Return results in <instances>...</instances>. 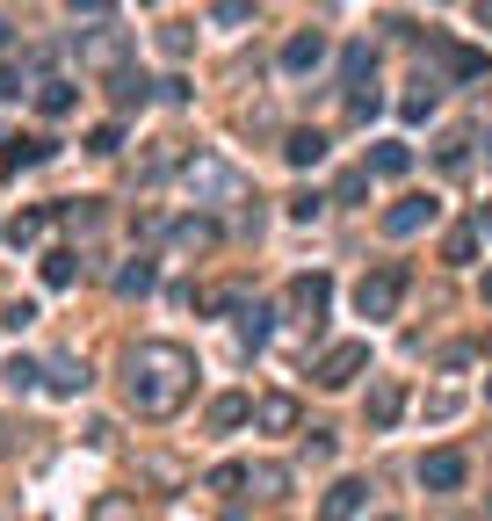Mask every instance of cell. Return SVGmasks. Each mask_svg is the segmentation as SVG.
I'll return each mask as SVG.
<instances>
[{"label":"cell","mask_w":492,"mask_h":521,"mask_svg":"<svg viewBox=\"0 0 492 521\" xmlns=\"http://www.w3.org/2000/svg\"><path fill=\"white\" fill-rule=\"evenodd\" d=\"M326 304H333V283H326L319 268L290 283V312H297V319H312V326H319V319H326Z\"/></svg>","instance_id":"cell-9"},{"label":"cell","mask_w":492,"mask_h":521,"mask_svg":"<svg viewBox=\"0 0 492 521\" xmlns=\"http://www.w3.org/2000/svg\"><path fill=\"white\" fill-rule=\"evenodd\" d=\"M152 283H160V268H152V261H131V268L116 275V290H123V297H145Z\"/></svg>","instance_id":"cell-24"},{"label":"cell","mask_w":492,"mask_h":521,"mask_svg":"<svg viewBox=\"0 0 492 521\" xmlns=\"http://www.w3.org/2000/svg\"><path fill=\"white\" fill-rule=\"evenodd\" d=\"M123 58V37L116 29H95V37H87V66H116Z\"/></svg>","instance_id":"cell-25"},{"label":"cell","mask_w":492,"mask_h":521,"mask_svg":"<svg viewBox=\"0 0 492 521\" xmlns=\"http://www.w3.org/2000/svg\"><path fill=\"white\" fill-rule=\"evenodd\" d=\"M362 370H369V341H333V348L319 355V370H312V377H319L326 391H348Z\"/></svg>","instance_id":"cell-3"},{"label":"cell","mask_w":492,"mask_h":521,"mask_svg":"<svg viewBox=\"0 0 492 521\" xmlns=\"http://www.w3.org/2000/svg\"><path fill=\"white\" fill-rule=\"evenodd\" d=\"M210 22H218V29H246L254 8H246V0H218V15H210Z\"/></svg>","instance_id":"cell-29"},{"label":"cell","mask_w":492,"mask_h":521,"mask_svg":"<svg viewBox=\"0 0 492 521\" xmlns=\"http://www.w3.org/2000/svg\"><path fill=\"white\" fill-rule=\"evenodd\" d=\"M478 239H485V225H456V232L442 239V261H471V254H478Z\"/></svg>","instance_id":"cell-23"},{"label":"cell","mask_w":492,"mask_h":521,"mask_svg":"<svg viewBox=\"0 0 492 521\" xmlns=\"http://www.w3.org/2000/svg\"><path fill=\"white\" fill-rule=\"evenodd\" d=\"M44 283H51V290H73V283H80V254H66V247L44 254Z\"/></svg>","instance_id":"cell-18"},{"label":"cell","mask_w":492,"mask_h":521,"mask_svg":"<svg viewBox=\"0 0 492 521\" xmlns=\"http://www.w3.org/2000/svg\"><path fill=\"white\" fill-rule=\"evenodd\" d=\"M44 377H51V391H58V398H80V391H87V362H73V355H66V362H51Z\"/></svg>","instance_id":"cell-17"},{"label":"cell","mask_w":492,"mask_h":521,"mask_svg":"<svg viewBox=\"0 0 492 521\" xmlns=\"http://www.w3.org/2000/svg\"><path fill=\"white\" fill-rule=\"evenodd\" d=\"M44 160H51V138H37V131L0 138V174H22V167H44Z\"/></svg>","instance_id":"cell-8"},{"label":"cell","mask_w":492,"mask_h":521,"mask_svg":"<svg viewBox=\"0 0 492 521\" xmlns=\"http://www.w3.org/2000/svg\"><path fill=\"white\" fill-rule=\"evenodd\" d=\"M246 485H254L261 500H283V493H290V471H283V464H246Z\"/></svg>","instance_id":"cell-15"},{"label":"cell","mask_w":492,"mask_h":521,"mask_svg":"<svg viewBox=\"0 0 492 521\" xmlns=\"http://www.w3.org/2000/svg\"><path fill=\"white\" fill-rule=\"evenodd\" d=\"M297 420H304V406L290 391H268V398H254V427L261 435H297Z\"/></svg>","instance_id":"cell-7"},{"label":"cell","mask_w":492,"mask_h":521,"mask_svg":"<svg viewBox=\"0 0 492 521\" xmlns=\"http://www.w3.org/2000/svg\"><path fill=\"white\" fill-rule=\"evenodd\" d=\"M37 232H44V210H22V218H8V239H15V247H29Z\"/></svg>","instance_id":"cell-27"},{"label":"cell","mask_w":492,"mask_h":521,"mask_svg":"<svg viewBox=\"0 0 492 521\" xmlns=\"http://www.w3.org/2000/svg\"><path fill=\"white\" fill-rule=\"evenodd\" d=\"M22 95V73H8V66H0V102H15Z\"/></svg>","instance_id":"cell-37"},{"label":"cell","mask_w":492,"mask_h":521,"mask_svg":"<svg viewBox=\"0 0 492 521\" xmlns=\"http://www.w3.org/2000/svg\"><path fill=\"white\" fill-rule=\"evenodd\" d=\"M66 8H73V15H109L116 0H66Z\"/></svg>","instance_id":"cell-36"},{"label":"cell","mask_w":492,"mask_h":521,"mask_svg":"<svg viewBox=\"0 0 492 521\" xmlns=\"http://www.w3.org/2000/svg\"><path fill=\"white\" fill-rule=\"evenodd\" d=\"M73 102H80L73 80H37V109H44V116H73Z\"/></svg>","instance_id":"cell-16"},{"label":"cell","mask_w":492,"mask_h":521,"mask_svg":"<svg viewBox=\"0 0 492 521\" xmlns=\"http://www.w3.org/2000/svg\"><path fill=\"white\" fill-rule=\"evenodd\" d=\"M189 196H196V203H239L246 181H239L225 160H196V167H189Z\"/></svg>","instance_id":"cell-4"},{"label":"cell","mask_w":492,"mask_h":521,"mask_svg":"<svg viewBox=\"0 0 492 521\" xmlns=\"http://www.w3.org/2000/svg\"><path fill=\"white\" fill-rule=\"evenodd\" d=\"M398 413H406V384H391V377H384V384H369V406H362V420H369V427H391Z\"/></svg>","instance_id":"cell-10"},{"label":"cell","mask_w":492,"mask_h":521,"mask_svg":"<svg viewBox=\"0 0 492 521\" xmlns=\"http://www.w3.org/2000/svg\"><path fill=\"white\" fill-rule=\"evenodd\" d=\"M109 95L131 109V102H145V95H152V80H145V73H116V80H109Z\"/></svg>","instance_id":"cell-26"},{"label":"cell","mask_w":492,"mask_h":521,"mask_svg":"<svg viewBox=\"0 0 492 521\" xmlns=\"http://www.w3.org/2000/svg\"><path fill=\"white\" fill-rule=\"evenodd\" d=\"M246 420H254V398H239V391L210 398V427H246Z\"/></svg>","instance_id":"cell-14"},{"label":"cell","mask_w":492,"mask_h":521,"mask_svg":"<svg viewBox=\"0 0 492 521\" xmlns=\"http://www.w3.org/2000/svg\"><path fill=\"white\" fill-rule=\"evenodd\" d=\"M449 66L464 73V80H478V73H485V51H471V44H464V51H449Z\"/></svg>","instance_id":"cell-33"},{"label":"cell","mask_w":492,"mask_h":521,"mask_svg":"<svg viewBox=\"0 0 492 521\" xmlns=\"http://www.w3.org/2000/svg\"><path fill=\"white\" fill-rule=\"evenodd\" d=\"M210 239H218V225H203V218H181V225H174V247H181V254H203Z\"/></svg>","instance_id":"cell-22"},{"label":"cell","mask_w":492,"mask_h":521,"mask_svg":"<svg viewBox=\"0 0 492 521\" xmlns=\"http://www.w3.org/2000/svg\"><path fill=\"white\" fill-rule=\"evenodd\" d=\"M123 391H131L138 420H174L196 391V355L181 341H138L123 355Z\"/></svg>","instance_id":"cell-1"},{"label":"cell","mask_w":492,"mask_h":521,"mask_svg":"<svg viewBox=\"0 0 492 521\" xmlns=\"http://www.w3.org/2000/svg\"><path fill=\"white\" fill-rule=\"evenodd\" d=\"M464 478H471V464H464L456 449H427V456H420V485H427V493H456Z\"/></svg>","instance_id":"cell-6"},{"label":"cell","mask_w":492,"mask_h":521,"mask_svg":"<svg viewBox=\"0 0 492 521\" xmlns=\"http://www.w3.org/2000/svg\"><path fill=\"white\" fill-rule=\"evenodd\" d=\"M283 160H290V167H319V160H326V131H290V138H283Z\"/></svg>","instance_id":"cell-13"},{"label":"cell","mask_w":492,"mask_h":521,"mask_svg":"<svg viewBox=\"0 0 492 521\" xmlns=\"http://www.w3.org/2000/svg\"><path fill=\"white\" fill-rule=\"evenodd\" d=\"M485 160H492V138H485Z\"/></svg>","instance_id":"cell-41"},{"label":"cell","mask_w":492,"mask_h":521,"mask_svg":"<svg viewBox=\"0 0 492 521\" xmlns=\"http://www.w3.org/2000/svg\"><path fill=\"white\" fill-rule=\"evenodd\" d=\"M355 196H369V167H355V174H341V203H355Z\"/></svg>","instance_id":"cell-35"},{"label":"cell","mask_w":492,"mask_h":521,"mask_svg":"<svg viewBox=\"0 0 492 521\" xmlns=\"http://www.w3.org/2000/svg\"><path fill=\"white\" fill-rule=\"evenodd\" d=\"M478 225H485V232H492V203H485V210H478Z\"/></svg>","instance_id":"cell-38"},{"label":"cell","mask_w":492,"mask_h":521,"mask_svg":"<svg viewBox=\"0 0 492 521\" xmlns=\"http://www.w3.org/2000/svg\"><path fill=\"white\" fill-rule=\"evenodd\" d=\"M435 218H442L435 196H398V203L384 210V232H391V239H413V232H427Z\"/></svg>","instance_id":"cell-5"},{"label":"cell","mask_w":492,"mask_h":521,"mask_svg":"<svg viewBox=\"0 0 492 521\" xmlns=\"http://www.w3.org/2000/svg\"><path fill=\"white\" fill-rule=\"evenodd\" d=\"M203 485H210V493H239V485H246V464H218Z\"/></svg>","instance_id":"cell-28"},{"label":"cell","mask_w":492,"mask_h":521,"mask_svg":"<svg viewBox=\"0 0 492 521\" xmlns=\"http://www.w3.org/2000/svg\"><path fill=\"white\" fill-rule=\"evenodd\" d=\"M398 297H406V268H377V275H362V283H355V312L362 319H391Z\"/></svg>","instance_id":"cell-2"},{"label":"cell","mask_w":492,"mask_h":521,"mask_svg":"<svg viewBox=\"0 0 492 521\" xmlns=\"http://www.w3.org/2000/svg\"><path fill=\"white\" fill-rule=\"evenodd\" d=\"M406 167H413V152H406V145H377V152H369V174H384V181H398Z\"/></svg>","instance_id":"cell-19"},{"label":"cell","mask_w":492,"mask_h":521,"mask_svg":"<svg viewBox=\"0 0 492 521\" xmlns=\"http://www.w3.org/2000/svg\"><path fill=\"white\" fill-rule=\"evenodd\" d=\"M485 398H492V384H485Z\"/></svg>","instance_id":"cell-42"},{"label":"cell","mask_w":492,"mask_h":521,"mask_svg":"<svg viewBox=\"0 0 492 521\" xmlns=\"http://www.w3.org/2000/svg\"><path fill=\"white\" fill-rule=\"evenodd\" d=\"M398 116H406V124H427V116H435V80H413V95L398 102Z\"/></svg>","instance_id":"cell-21"},{"label":"cell","mask_w":492,"mask_h":521,"mask_svg":"<svg viewBox=\"0 0 492 521\" xmlns=\"http://www.w3.org/2000/svg\"><path fill=\"white\" fill-rule=\"evenodd\" d=\"M326 514H369V478H341V485H333V493H326Z\"/></svg>","instance_id":"cell-12"},{"label":"cell","mask_w":492,"mask_h":521,"mask_svg":"<svg viewBox=\"0 0 492 521\" xmlns=\"http://www.w3.org/2000/svg\"><path fill=\"white\" fill-rule=\"evenodd\" d=\"M456 413H464V398H456V391H435V398H427V420H456Z\"/></svg>","instance_id":"cell-32"},{"label":"cell","mask_w":492,"mask_h":521,"mask_svg":"<svg viewBox=\"0 0 492 521\" xmlns=\"http://www.w3.org/2000/svg\"><path fill=\"white\" fill-rule=\"evenodd\" d=\"M319 58H326V37H319V29H297V37L283 44V73H312Z\"/></svg>","instance_id":"cell-11"},{"label":"cell","mask_w":492,"mask_h":521,"mask_svg":"<svg viewBox=\"0 0 492 521\" xmlns=\"http://www.w3.org/2000/svg\"><path fill=\"white\" fill-rule=\"evenodd\" d=\"M0 51H8V22H0Z\"/></svg>","instance_id":"cell-40"},{"label":"cell","mask_w":492,"mask_h":521,"mask_svg":"<svg viewBox=\"0 0 492 521\" xmlns=\"http://www.w3.org/2000/svg\"><path fill=\"white\" fill-rule=\"evenodd\" d=\"M369 66H377V51H369V44H348V80H362Z\"/></svg>","instance_id":"cell-34"},{"label":"cell","mask_w":492,"mask_h":521,"mask_svg":"<svg viewBox=\"0 0 492 521\" xmlns=\"http://www.w3.org/2000/svg\"><path fill=\"white\" fill-rule=\"evenodd\" d=\"M37 377H44V370H37V362H22V355L8 362V391H37Z\"/></svg>","instance_id":"cell-31"},{"label":"cell","mask_w":492,"mask_h":521,"mask_svg":"<svg viewBox=\"0 0 492 521\" xmlns=\"http://www.w3.org/2000/svg\"><path fill=\"white\" fill-rule=\"evenodd\" d=\"M232 326H239V348H261L268 341V312H261V304H239Z\"/></svg>","instance_id":"cell-20"},{"label":"cell","mask_w":492,"mask_h":521,"mask_svg":"<svg viewBox=\"0 0 492 521\" xmlns=\"http://www.w3.org/2000/svg\"><path fill=\"white\" fill-rule=\"evenodd\" d=\"M485 304H492V268H485Z\"/></svg>","instance_id":"cell-39"},{"label":"cell","mask_w":492,"mask_h":521,"mask_svg":"<svg viewBox=\"0 0 492 521\" xmlns=\"http://www.w3.org/2000/svg\"><path fill=\"white\" fill-rule=\"evenodd\" d=\"M87 152H102V160H109V152H123V131L116 124H95V131H87Z\"/></svg>","instance_id":"cell-30"}]
</instances>
